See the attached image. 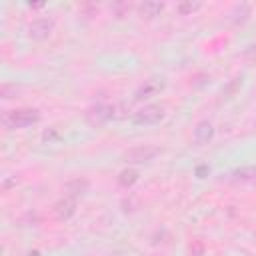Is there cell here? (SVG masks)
Here are the masks:
<instances>
[{"label":"cell","instance_id":"1","mask_svg":"<svg viewBox=\"0 0 256 256\" xmlns=\"http://www.w3.org/2000/svg\"><path fill=\"white\" fill-rule=\"evenodd\" d=\"M40 120V112L36 108H16L2 114V124L6 128H26Z\"/></svg>","mask_w":256,"mask_h":256},{"label":"cell","instance_id":"2","mask_svg":"<svg viewBox=\"0 0 256 256\" xmlns=\"http://www.w3.org/2000/svg\"><path fill=\"white\" fill-rule=\"evenodd\" d=\"M164 116H166L164 106H160V104H148V106H142L138 112H134L132 122L136 126H154V124L162 122Z\"/></svg>","mask_w":256,"mask_h":256},{"label":"cell","instance_id":"3","mask_svg":"<svg viewBox=\"0 0 256 256\" xmlns=\"http://www.w3.org/2000/svg\"><path fill=\"white\" fill-rule=\"evenodd\" d=\"M160 154V150L156 146H150V144H140V146H132L124 152V162L126 164H146V162H152L156 156Z\"/></svg>","mask_w":256,"mask_h":256},{"label":"cell","instance_id":"4","mask_svg":"<svg viewBox=\"0 0 256 256\" xmlns=\"http://www.w3.org/2000/svg\"><path fill=\"white\" fill-rule=\"evenodd\" d=\"M52 30H54V22H52L50 18H36V20H32V22L28 24L26 34H28V38H32V40L42 42V40H46V38L52 34Z\"/></svg>","mask_w":256,"mask_h":256},{"label":"cell","instance_id":"5","mask_svg":"<svg viewBox=\"0 0 256 256\" xmlns=\"http://www.w3.org/2000/svg\"><path fill=\"white\" fill-rule=\"evenodd\" d=\"M164 86H166L164 78H158V76L148 78V80H144V82L136 88V92H134V100H138V102H140V100H148V98L160 94V92L164 90Z\"/></svg>","mask_w":256,"mask_h":256},{"label":"cell","instance_id":"6","mask_svg":"<svg viewBox=\"0 0 256 256\" xmlns=\"http://www.w3.org/2000/svg\"><path fill=\"white\" fill-rule=\"evenodd\" d=\"M74 214H76V198L64 196V198H60V200L54 204V216H56L60 222L70 220Z\"/></svg>","mask_w":256,"mask_h":256},{"label":"cell","instance_id":"7","mask_svg":"<svg viewBox=\"0 0 256 256\" xmlns=\"http://www.w3.org/2000/svg\"><path fill=\"white\" fill-rule=\"evenodd\" d=\"M86 116H88V120H90L92 124H104V122H108V120L114 116V106L96 104V106H92V108L86 112Z\"/></svg>","mask_w":256,"mask_h":256},{"label":"cell","instance_id":"8","mask_svg":"<svg viewBox=\"0 0 256 256\" xmlns=\"http://www.w3.org/2000/svg\"><path fill=\"white\" fill-rule=\"evenodd\" d=\"M194 142L196 144H208L212 138H214V126L210 120H200L196 126H194Z\"/></svg>","mask_w":256,"mask_h":256},{"label":"cell","instance_id":"9","mask_svg":"<svg viewBox=\"0 0 256 256\" xmlns=\"http://www.w3.org/2000/svg\"><path fill=\"white\" fill-rule=\"evenodd\" d=\"M90 188V182L86 178H72L64 184V190H66V196H72V198H78L82 196L84 192H88Z\"/></svg>","mask_w":256,"mask_h":256},{"label":"cell","instance_id":"10","mask_svg":"<svg viewBox=\"0 0 256 256\" xmlns=\"http://www.w3.org/2000/svg\"><path fill=\"white\" fill-rule=\"evenodd\" d=\"M162 10H164V4H162V2H152V0H148V2H144V4L138 6V12L142 14V18H154V16H160Z\"/></svg>","mask_w":256,"mask_h":256},{"label":"cell","instance_id":"11","mask_svg":"<svg viewBox=\"0 0 256 256\" xmlns=\"http://www.w3.org/2000/svg\"><path fill=\"white\" fill-rule=\"evenodd\" d=\"M138 182V170H134V168H124V170H120V174H118V184L122 186V188H130V186H134Z\"/></svg>","mask_w":256,"mask_h":256},{"label":"cell","instance_id":"12","mask_svg":"<svg viewBox=\"0 0 256 256\" xmlns=\"http://www.w3.org/2000/svg\"><path fill=\"white\" fill-rule=\"evenodd\" d=\"M234 178L236 180H242V182H250V180H256V166H242L234 172Z\"/></svg>","mask_w":256,"mask_h":256},{"label":"cell","instance_id":"13","mask_svg":"<svg viewBox=\"0 0 256 256\" xmlns=\"http://www.w3.org/2000/svg\"><path fill=\"white\" fill-rule=\"evenodd\" d=\"M200 6H202L200 2H180V4L176 6V10H178L180 14H192V12H196Z\"/></svg>","mask_w":256,"mask_h":256},{"label":"cell","instance_id":"14","mask_svg":"<svg viewBox=\"0 0 256 256\" xmlns=\"http://www.w3.org/2000/svg\"><path fill=\"white\" fill-rule=\"evenodd\" d=\"M16 90H18V88H16V84H2L0 94H2V98H6V100H8V98H12V96H10L12 92L16 94Z\"/></svg>","mask_w":256,"mask_h":256},{"label":"cell","instance_id":"15","mask_svg":"<svg viewBox=\"0 0 256 256\" xmlns=\"http://www.w3.org/2000/svg\"><path fill=\"white\" fill-rule=\"evenodd\" d=\"M244 58H246L250 64H256V44H252V46H248V48L244 50Z\"/></svg>","mask_w":256,"mask_h":256},{"label":"cell","instance_id":"16","mask_svg":"<svg viewBox=\"0 0 256 256\" xmlns=\"http://www.w3.org/2000/svg\"><path fill=\"white\" fill-rule=\"evenodd\" d=\"M58 138V132L54 130V128H50V130H46L44 134H42V140L44 142H52V140H56Z\"/></svg>","mask_w":256,"mask_h":256},{"label":"cell","instance_id":"17","mask_svg":"<svg viewBox=\"0 0 256 256\" xmlns=\"http://www.w3.org/2000/svg\"><path fill=\"white\" fill-rule=\"evenodd\" d=\"M208 172H210V168H208L206 164H202V166L196 168V176H198V178H204V174H208Z\"/></svg>","mask_w":256,"mask_h":256}]
</instances>
